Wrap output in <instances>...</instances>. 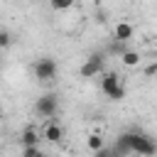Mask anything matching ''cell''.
Here are the masks:
<instances>
[{
	"label": "cell",
	"instance_id": "obj_1",
	"mask_svg": "<svg viewBox=\"0 0 157 157\" xmlns=\"http://www.w3.org/2000/svg\"><path fill=\"white\" fill-rule=\"evenodd\" d=\"M101 91H103L105 98H110V101L125 98V86L120 83V76H118L115 71H103V74H101Z\"/></svg>",
	"mask_w": 157,
	"mask_h": 157
},
{
	"label": "cell",
	"instance_id": "obj_2",
	"mask_svg": "<svg viewBox=\"0 0 157 157\" xmlns=\"http://www.w3.org/2000/svg\"><path fill=\"white\" fill-rule=\"evenodd\" d=\"M34 113H37L39 118H54V115L59 113V96H56V93H44V96H39L37 103H34Z\"/></svg>",
	"mask_w": 157,
	"mask_h": 157
},
{
	"label": "cell",
	"instance_id": "obj_3",
	"mask_svg": "<svg viewBox=\"0 0 157 157\" xmlns=\"http://www.w3.org/2000/svg\"><path fill=\"white\" fill-rule=\"evenodd\" d=\"M32 71H34V78H37V81H52V78H56L59 66H56V61H54L52 56H42V59L34 61Z\"/></svg>",
	"mask_w": 157,
	"mask_h": 157
},
{
	"label": "cell",
	"instance_id": "obj_4",
	"mask_svg": "<svg viewBox=\"0 0 157 157\" xmlns=\"http://www.w3.org/2000/svg\"><path fill=\"white\" fill-rule=\"evenodd\" d=\"M103 71H105V59H103V54H91V56L81 64L78 76H81V78H93V76H101Z\"/></svg>",
	"mask_w": 157,
	"mask_h": 157
},
{
	"label": "cell",
	"instance_id": "obj_5",
	"mask_svg": "<svg viewBox=\"0 0 157 157\" xmlns=\"http://www.w3.org/2000/svg\"><path fill=\"white\" fill-rule=\"evenodd\" d=\"M42 140H47V142H61L64 140V125L56 118H47V123L42 128Z\"/></svg>",
	"mask_w": 157,
	"mask_h": 157
},
{
	"label": "cell",
	"instance_id": "obj_6",
	"mask_svg": "<svg viewBox=\"0 0 157 157\" xmlns=\"http://www.w3.org/2000/svg\"><path fill=\"white\" fill-rule=\"evenodd\" d=\"M113 34H115V39H120V42H130V39H132V34H135V27H132L130 22L120 20V22H115Z\"/></svg>",
	"mask_w": 157,
	"mask_h": 157
},
{
	"label": "cell",
	"instance_id": "obj_7",
	"mask_svg": "<svg viewBox=\"0 0 157 157\" xmlns=\"http://www.w3.org/2000/svg\"><path fill=\"white\" fill-rule=\"evenodd\" d=\"M42 142V132L34 128V125H27L22 132H20V147L22 145H39Z\"/></svg>",
	"mask_w": 157,
	"mask_h": 157
},
{
	"label": "cell",
	"instance_id": "obj_8",
	"mask_svg": "<svg viewBox=\"0 0 157 157\" xmlns=\"http://www.w3.org/2000/svg\"><path fill=\"white\" fill-rule=\"evenodd\" d=\"M118 56H120V64L128 66V69H135V66H140V61H142L140 52H135V49H123Z\"/></svg>",
	"mask_w": 157,
	"mask_h": 157
},
{
	"label": "cell",
	"instance_id": "obj_9",
	"mask_svg": "<svg viewBox=\"0 0 157 157\" xmlns=\"http://www.w3.org/2000/svg\"><path fill=\"white\" fill-rule=\"evenodd\" d=\"M105 145V140H103V135L101 132H91L88 137H86V147L91 150V152H96V150H101Z\"/></svg>",
	"mask_w": 157,
	"mask_h": 157
},
{
	"label": "cell",
	"instance_id": "obj_10",
	"mask_svg": "<svg viewBox=\"0 0 157 157\" xmlns=\"http://www.w3.org/2000/svg\"><path fill=\"white\" fill-rule=\"evenodd\" d=\"M76 5V0H49V7L54 10V12H66V10H71Z\"/></svg>",
	"mask_w": 157,
	"mask_h": 157
},
{
	"label": "cell",
	"instance_id": "obj_11",
	"mask_svg": "<svg viewBox=\"0 0 157 157\" xmlns=\"http://www.w3.org/2000/svg\"><path fill=\"white\" fill-rule=\"evenodd\" d=\"M20 152H22L25 157H42V147H39V145H22Z\"/></svg>",
	"mask_w": 157,
	"mask_h": 157
},
{
	"label": "cell",
	"instance_id": "obj_12",
	"mask_svg": "<svg viewBox=\"0 0 157 157\" xmlns=\"http://www.w3.org/2000/svg\"><path fill=\"white\" fill-rule=\"evenodd\" d=\"M12 44V34L7 29H0V49H7Z\"/></svg>",
	"mask_w": 157,
	"mask_h": 157
},
{
	"label": "cell",
	"instance_id": "obj_13",
	"mask_svg": "<svg viewBox=\"0 0 157 157\" xmlns=\"http://www.w3.org/2000/svg\"><path fill=\"white\" fill-rule=\"evenodd\" d=\"M157 74V64H150V66H145V76H155Z\"/></svg>",
	"mask_w": 157,
	"mask_h": 157
},
{
	"label": "cell",
	"instance_id": "obj_14",
	"mask_svg": "<svg viewBox=\"0 0 157 157\" xmlns=\"http://www.w3.org/2000/svg\"><path fill=\"white\" fill-rule=\"evenodd\" d=\"M0 120H2V108H0Z\"/></svg>",
	"mask_w": 157,
	"mask_h": 157
}]
</instances>
